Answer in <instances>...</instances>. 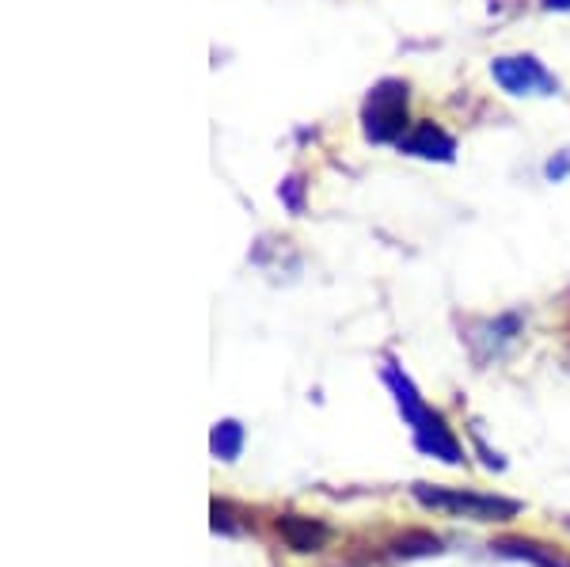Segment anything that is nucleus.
Here are the masks:
<instances>
[{
  "label": "nucleus",
  "instance_id": "1",
  "mask_svg": "<svg viewBox=\"0 0 570 567\" xmlns=\"http://www.w3.org/2000/svg\"><path fill=\"white\" fill-rule=\"evenodd\" d=\"M411 496L430 510H449V515H464V518H475V522H505V518H513L521 510V502H513V499L475 496V491H464V488H430V483H415Z\"/></svg>",
  "mask_w": 570,
  "mask_h": 567
},
{
  "label": "nucleus",
  "instance_id": "2",
  "mask_svg": "<svg viewBox=\"0 0 570 567\" xmlns=\"http://www.w3.org/2000/svg\"><path fill=\"white\" fill-rule=\"evenodd\" d=\"M362 123L370 141H400L407 130V85L403 80H381L362 107Z\"/></svg>",
  "mask_w": 570,
  "mask_h": 567
},
{
  "label": "nucleus",
  "instance_id": "3",
  "mask_svg": "<svg viewBox=\"0 0 570 567\" xmlns=\"http://www.w3.org/2000/svg\"><path fill=\"white\" fill-rule=\"evenodd\" d=\"M491 72L510 96H551L559 88L556 77L537 58H499Z\"/></svg>",
  "mask_w": 570,
  "mask_h": 567
},
{
  "label": "nucleus",
  "instance_id": "4",
  "mask_svg": "<svg viewBox=\"0 0 570 567\" xmlns=\"http://www.w3.org/2000/svg\"><path fill=\"white\" fill-rule=\"evenodd\" d=\"M415 446L422 453H430V457H441L445 465H461L464 461V453H461V442H456L453 434H449V427L441 423V419L434 416V411H426V416L419 419L415 427Z\"/></svg>",
  "mask_w": 570,
  "mask_h": 567
},
{
  "label": "nucleus",
  "instance_id": "5",
  "mask_svg": "<svg viewBox=\"0 0 570 567\" xmlns=\"http://www.w3.org/2000/svg\"><path fill=\"white\" fill-rule=\"evenodd\" d=\"M278 537L293 553L308 556V553H320L327 545L331 529L320 522V518H308V515H282L278 518Z\"/></svg>",
  "mask_w": 570,
  "mask_h": 567
},
{
  "label": "nucleus",
  "instance_id": "6",
  "mask_svg": "<svg viewBox=\"0 0 570 567\" xmlns=\"http://www.w3.org/2000/svg\"><path fill=\"white\" fill-rule=\"evenodd\" d=\"M400 149L411 157H426V160H449L453 157V137H449L434 123H419L411 134L400 137Z\"/></svg>",
  "mask_w": 570,
  "mask_h": 567
},
{
  "label": "nucleus",
  "instance_id": "7",
  "mask_svg": "<svg viewBox=\"0 0 570 567\" xmlns=\"http://www.w3.org/2000/svg\"><path fill=\"white\" fill-rule=\"evenodd\" d=\"M209 450L220 461H236L244 450V427L236 423V419H225V423L214 427V434H209Z\"/></svg>",
  "mask_w": 570,
  "mask_h": 567
},
{
  "label": "nucleus",
  "instance_id": "8",
  "mask_svg": "<svg viewBox=\"0 0 570 567\" xmlns=\"http://www.w3.org/2000/svg\"><path fill=\"white\" fill-rule=\"evenodd\" d=\"M502 556H518V560H529V564H537V567H570L563 556H556V553H548V548H540V545H532V541H499L494 545Z\"/></svg>",
  "mask_w": 570,
  "mask_h": 567
},
{
  "label": "nucleus",
  "instance_id": "9",
  "mask_svg": "<svg viewBox=\"0 0 570 567\" xmlns=\"http://www.w3.org/2000/svg\"><path fill=\"white\" fill-rule=\"evenodd\" d=\"M434 553H441V541L434 534H407L400 541H392V556H403V560H411V556H434Z\"/></svg>",
  "mask_w": 570,
  "mask_h": 567
},
{
  "label": "nucleus",
  "instance_id": "10",
  "mask_svg": "<svg viewBox=\"0 0 570 567\" xmlns=\"http://www.w3.org/2000/svg\"><path fill=\"white\" fill-rule=\"evenodd\" d=\"M282 198L289 203V209H297V214H301V179L282 183Z\"/></svg>",
  "mask_w": 570,
  "mask_h": 567
},
{
  "label": "nucleus",
  "instance_id": "11",
  "mask_svg": "<svg viewBox=\"0 0 570 567\" xmlns=\"http://www.w3.org/2000/svg\"><path fill=\"white\" fill-rule=\"evenodd\" d=\"M548 8H570V0H544Z\"/></svg>",
  "mask_w": 570,
  "mask_h": 567
}]
</instances>
